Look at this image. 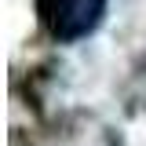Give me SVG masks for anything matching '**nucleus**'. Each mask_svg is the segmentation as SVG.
<instances>
[{"label":"nucleus","instance_id":"f257e3e1","mask_svg":"<svg viewBox=\"0 0 146 146\" xmlns=\"http://www.w3.org/2000/svg\"><path fill=\"white\" fill-rule=\"evenodd\" d=\"M36 15L55 40L73 44L95 33V26L106 15V0H36Z\"/></svg>","mask_w":146,"mask_h":146}]
</instances>
